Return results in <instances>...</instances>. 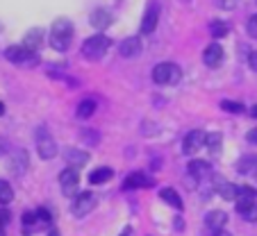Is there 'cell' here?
Returning <instances> with one entry per match:
<instances>
[{"label": "cell", "instance_id": "obj_1", "mask_svg": "<svg viewBox=\"0 0 257 236\" xmlns=\"http://www.w3.org/2000/svg\"><path fill=\"white\" fill-rule=\"evenodd\" d=\"M73 41V23L68 19H55L50 25V46L57 53H66Z\"/></svg>", "mask_w": 257, "mask_h": 236}, {"label": "cell", "instance_id": "obj_2", "mask_svg": "<svg viewBox=\"0 0 257 236\" xmlns=\"http://www.w3.org/2000/svg\"><path fill=\"white\" fill-rule=\"evenodd\" d=\"M153 80L162 87H173L182 80V68L173 62H162L153 68Z\"/></svg>", "mask_w": 257, "mask_h": 236}, {"label": "cell", "instance_id": "obj_3", "mask_svg": "<svg viewBox=\"0 0 257 236\" xmlns=\"http://www.w3.org/2000/svg\"><path fill=\"white\" fill-rule=\"evenodd\" d=\"M5 57L10 59L12 64L21 66V68H32V66L39 64V55L32 53V50H28L23 44L21 46H10V48L5 50Z\"/></svg>", "mask_w": 257, "mask_h": 236}, {"label": "cell", "instance_id": "obj_4", "mask_svg": "<svg viewBox=\"0 0 257 236\" xmlns=\"http://www.w3.org/2000/svg\"><path fill=\"white\" fill-rule=\"evenodd\" d=\"M109 50V39L105 34H93L82 44V55L91 62H98V59L105 57V53Z\"/></svg>", "mask_w": 257, "mask_h": 236}, {"label": "cell", "instance_id": "obj_5", "mask_svg": "<svg viewBox=\"0 0 257 236\" xmlns=\"http://www.w3.org/2000/svg\"><path fill=\"white\" fill-rule=\"evenodd\" d=\"M34 143H37V152H39L41 159H53L57 154V145H55V139L50 136L48 127L39 125L37 132H34Z\"/></svg>", "mask_w": 257, "mask_h": 236}, {"label": "cell", "instance_id": "obj_6", "mask_svg": "<svg viewBox=\"0 0 257 236\" xmlns=\"http://www.w3.org/2000/svg\"><path fill=\"white\" fill-rule=\"evenodd\" d=\"M93 207H96V195H93L91 191H84V193H80L78 198L73 200L71 213H73L75 218H84L87 213L93 211Z\"/></svg>", "mask_w": 257, "mask_h": 236}, {"label": "cell", "instance_id": "obj_7", "mask_svg": "<svg viewBox=\"0 0 257 236\" xmlns=\"http://www.w3.org/2000/svg\"><path fill=\"white\" fill-rule=\"evenodd\" d=\"M78 184H80V175L75 168H64L59 173V186H62V193L66 198H73V193L78 191Z\"/></svg>", "mask_w": 257, "mask_h": 236}, {"label": "cell", "instance_id": "obj_8", "mask_svg": "<svg viewBox=\"0 0 257 236\" xmlns=\"http://www.w3.org/2000/svg\"><path fill=\"white\" fill-rule=\"evenodd\" d=\"M160 3L157 0H153L151 5L146 7V14H144V19H141V32L144 34H151V32H155V28H157V23H160Z\"/></svg>", "mask_w": 257, "mask_h": 236}, {"label": "cell", "instance_id": "obj_9", "mask_svg": "<svg viewBox=\"0 0 257 236\" xmlns=\"http://www.w3.org/2000/svg\"><path fill=\"white\" fill-rule=\"evenodd\" d=\"M207 141V134L203 130H191L189 134L185 136V143H182V152L185 154H196Z\"/></svg>", "mask_w": 257, "mask_h": 236}, {"label": "cell", "instance_id": "obj_10", "mask_svg": "<svg viewBox=\"0 0 257 236\" xmlns=\"http://www.w3.org/2000/svg\"><path fill=\"white\" fill-rule=\"evenodd\" d=\"M155 184V179L151 177V175L141 173V170H135V173H130L125 177V182H123V188H148Z\"/></svg>", "mask_w": 257, "mask_h": 236}, {"label": "cell", "instance_id": "obj_11", "mask_svg": "<svg viewBox=\"0 0 257 236\" xmlns=\"http://www.w3.org/2000/svg\"><path fill=\"white\" fill-rule=\"evenodd\" d=\"M141 39L139 37H127V39H123L121 41V46H118V53L123 55V57H127V59H132V57H137V55H141Z\"/></svg>", "mask_w": 257, "mask_h": 236}, {"label": "cell", "instance_id": "obj_12", "mask_svg": "<svg viewBox=\"0 0 257 236\" xmlns=\"http://www.w3.org/2000/svg\"><path fill=\"white\" fill-rule=\"evenodd\" d=\"M203 62L207 64L209 68L221 66V62H223V46H218V44L207 46V48H205V53H203Z\"/></svg>", "mask_w": 257, "mask_h": 236}, {"label": "cell", "instance_id": "obj_13", "mask_svg": "<svg viewBox=\"0 0 257 236\" xmlns=\"http://www.w3.org/2000/svg\"><path fill=\"white\" fill-rule=\"evenodd\" d=\"M237 211L241 213L243 209H248L250 204H255V188H250V186H239L237 188Z\"/></svg>", "mask_w": 257, "mask_h": 236}, {"label": "cell", "instance_id": "obj_14", "mask_svg": "<svg viewBox=\"0 0 257 236\" xmlns=\"http://www.w3.org/2000/svg\"><path fill=\"white\" fill-rule=\"evenodd\" d=\"M10 170L14 175H23L28 170V152L25 150H16L10 159Z\"/></svg>", "mask_w": 257, "mask_h": 236}, {"label": "cell", "instance_id": "obj_15", "mask_svg": "<svg viewBox=\"0 0 257 236\" xmlns=\"http://www.w3.org/2000/svg\"><path fill=\"white\" fill-rule=\"evenodd\" d=\"M64 159L68 161V168H75L78 170L80 166H84L89 161V154L87 152H82V150H73V148H68L66 152H64Z\"/></svg>", "mask_w": 257, "mask_h": 236}, {"label": "cell", "instance_id": "obj_16", "mask_svg": "<svg viewBox=\"0 0 257 236\" xmlns=\"http://www.w3.org/2000/svg\"><path fill=\"white\" fill-rule=\"evenodd\" d=\"M225 220H228V213H225V211H221V209H214V211H209L207 216H205V225H207L212 231L223 229Z\"/></svg>", "mask_w": 257, "mask_h": 236}, {"label": "cell", "instance_id": "obj_17", "mask_svg": "<svg viewBox=\"0 0 257 236\" xmlns=\"http://www.w3.org/2000/svg\"><path fill=\"white\" fill-rule=\"evenodd\" d=\"M41 41H44V32H41V28H32L28 34H25L23 39V46L28 50H32V53H37L41 46Z\"/></svg>", "mask_w": 257, "mask_h": 236}, {"label": "cell", "instance_id": "obj_18", "mask_svg": "<svg viewBox=\"0 0 257 236\" xmlns=\"http://www.w3.org/2000/svg\"><path fill=\"white\" fill-rule=\"evenodd\" d=\"M89 21H91V25L93 28H98V30H105L107 25L112 23V14H109V12L107 10H93L91 12V16H89Z\"/></svg>", "mask_w": 257, "mask_h": 236}, {"label": "cell", "instance_id": "obj_19", "mask_svg": "<svg viewBox=\"0 0 257 236\" xmlns=\"http://www.w3.org/2000/svg\"><path fill=\"white\" fill-rule=\"evenodd\" d=\"M189 173L194 175V177H198V179H205V177L212 175V166H209L207 161H203V159H194V161H189Z\"/></svg>", "mask_w": 257, "mask_h": 236}, {"label": "cell", "instance_id": "obj_20", "mask_svg": "<svg viewBox=\"0 0 257 236\" xmlns=\"http://www.w3.org/2000/svg\"><path fill=\"white\" fill-rule=\"evenodd\" d=\"M112 177H114V170L107 168V166H100V168H96V170L89 173V184H105Z\"/></svg>", "mask_w": 257, "mask_h": 236}, {"label": "cell", "instance_id": "obj_21", "mask_svg": "<svg viewBox=\"0 0 257 236\" xmlns=\"http://www.w3.org/2000/svg\"><path fill=\"white\" fill-rule=\"evenodd\" d=\"M160 198L164 200L166 204H171L173 209H182V198L178 195V191H175V188H171V186L162 188V191H160Z\"/></svg>", "mask_w": 257, "mask_h": 236}, {"label": "cell", "instance_id": "obj_22", "mask_svg": "<svg viewBox=\"0 0 257 236\" xmlns=\"http://www.w3.org/2000/svg\"><path fill=\"white\" fill-rule=\"evenodd\" d=\"M93 111H96V100H91V98H84V100L78 105V109H75V116L84 121V118H91Z\"/></svg>", "mask_w": 257, "mask_h": 236}, {"label": "cell", "instance_id": "obj_23", "mask_svg": "<svg viewBox=\"0 0 257 236\" xmlns=\"http://www.w3.org/2000/svg\"><path fill=\"white\" fill-rule=\"evenodd\" d=\"M50 220H53V218H50L48 209H37V211H34V227H37V229L50 227Z\"/></svg>", "mask_w": 257, "mask_h": 236}, {"label": "cell", "instance_id": "obj_24", "mask_svg": "<svg viewBox=\"0 0 257 236\" xmlns=\"http://www.w3.org/2000/svg\"><path fill=\"white\" fill-rule=\"evenodd\" d=\"M216 188H218V193H221V198L237 200V188L239 186H234V184H230V182H221V184H216Z\"/></svg>", "mask_w": 257, "mask_h": 236}, {"label": "cell", "instance_id": "obj_25", "mask_svg": "<svg viewBox=\"0 0 257 236\" xmlns=\"http://www.w3.org/2000/svg\"><path fill=\"white\" fill-rule=\"evenodd\" d=\"M205 145H207V150L212 154H218V150H221V145H223V139H221V134H218V132H212V134H207Z\"/></svg>", "mask_w": 257, "mask_h": 236}, {"label": "cell", "instance_id": "obj_26", "mask_svg": "<svg viewBox=\"0 0 257 236\" xmlns=\"http://www.w3.org/2000/svg\"><path fill=\"white\" fill-rule=\"evenodd\" d=\"M14 200V191H12V184L0 179V204H10Z\"/></svg>", "mask_w": 257, "mask_h": 236}, {"label": "cell", "instance_id": "obj_27", "mask_svg": "<svg viewBox=\"0 0 257 236\" xmlns=\"http://www.w3.org/2000/svg\"><path fill=\"white\" fill-rule=\"evenodd\" d=\"M209 30H212L214 37L221 39V37H225V34L230 32V25L225 23V21H212V28H209Z\"/></svg>", "mask_w": 257, "mask_h": 236}, {"label": "cell", "instance_id": "obj_28", "mask_svg": "<svg viewBox=\"0 0 257 236\" xmlns=\"http://www.w3.org/2000/svg\"><path fill=\"white\" fill-rule=\"evenodd\" d=\"M221 109H225V111H232V114H241L246 107L241 105V102H234V100H223L221 102Z\"/></svg>", "mask_w": 257, "mask_h": 236}, {"label": "cell", "instance_id": "obj_29", "mask_svg": "<svg viewBox=\"0 0 257 236\" xmlns=\"http://www.w3.org/2000/svg\"><path fill=\"white\" fill-rule=\"evenodd\" d=\"M241 216L246 218L248 222H255V220H257V202H255V204H250V207H248V209H243V211H241Z\"/></svg>", "mask_w": 257, "mask_h": 236}, {"label": "cell", "instance_id": "obj_30", "mask_svg": "<svg viewBox=\"0 0 257 236\" xmlns=\"http://www.w3.org/2000/svg\"><path fill=\"white\" fill-rule=\"evenodd\" d=\"M246 30H248V34H250L252 39H257V14H252L250 19H248V23H246Z\"/></svg>", "mask_w": 257, "mask_h": 236}, {"label": "cell", "instance_id": "obj_31", "mask_svg": "<svg viewBox=\"0 0 257 236\" xmlns=\"http://www.w3.org/2000/svg\"><path fill=\"white\" fill-rule=\"evenodd\" d=\"M10 220H12L10 211H7V209H0V229H3V227H5Z\"/></svg>", "mask_w": 257, "mask_h": 236}, {"label": "cell", "instance_id": "obj_32", "mask_svg": "<svg viewBox=\"0 0 257 236\" xmlns=\"http://www.w3.org/2000/svg\"><path fill=\"white\" fill-rule=\"evenodd\" d=\"M7 152H10V141L0 136V157H3V154H7Z\"/></svg>", "mask_w": 257, "mask_h": 236}, {"label": "cell", "instance_id": "obj_33", "mask_svg": "<svg viewBox=\"0 0 257 236\" xmlns=\"http://www.w3.org/2000/svg\"><path fill=\"white\" fill-rule=\"evenodd\" d=\"M82 134H84V141H87V143H98L96 132H82Z\"/></svg>", "mask_w": 257, "mask_h": 236}, {"label": "cell", "instance_id": "obj_34", "mask_svg": "<svg viewBox=\"0 0 257 236\" xmlns=\"http://www.w3.org/2000/svg\"><path fill=\"white\" fill-rule=\"evenodd\" d=\"M248 141H250V143H255L257 145V127H255V130H250V132H248Z\"/></svg>", "mask_w": 257, "mask_h": 236}, {"label": "cell", "instance_id": "obj_35", "mask_svg": "<svg viewBox=\"0 0 257 236\" xmlns=\"http://www.w3.org/2000/svg\"><path fill=\"white\" fill-rule=\"evenodd\" d=\"M250 68H252V71H257V50L250 55Z\"/></svg>", "mask_w": 257, "mask_h": 236}, {"label": "cell", "instance_id": "obj_36", "mask_svg": "<svg viewBox=\"0 0 257 236\" xmlns=\"http://www.w3.org/2000/svg\"><path fill=\"white\" fill-rule=\"evenodd\" d=\"M234 3H237V0H221V5H223V7H232Z\"/></svg>", "mask_w": 257, "mask_h": 236}, {"label": "cell", "instance_id": "obj_37", "mask_svg": "<svg viewBox=\"0 0 257 236\" xmlns=\"http://www.w3.org/2000/svg\"><path fill=\"white\" fill-rule=\"evenodd\" d=\"M182 227H185V222L180 220V218H175V229H182Z\"/></svg>", "mask_w": 257, "mask_h": 236}, {"label": "cell", "instance_id": "obj_38", "mask_svg": "<svg viewBox=\"0 0 257 236\" xmlns=\"http://www.w3.org/2000/svg\"><path fill=\"white\" fill-rule=\"evenodd\" d=\"M214 236H230L228 231H223V229H218V231H214Z\"/></svg>", "mask_w": 257, "mask_h": 236}, {"label": "cell", "instance_id": "obj_39", "mask_svg": "<svg viewBox=\"0 0 257 236\" xmlns=\"http://www.w3.org/2000/svg\"><path fill=\"white\" fill-rule=\"evenodd\" d=\"M250 114H252V118H257V105H255V107H252V109H250Z\"/></svg>", "mask_w": 257, "mask_h": 236}, {"label": "cell", "instance_id": "obj_40", "mask_svg": "<svg viewBox=\"0 0 257 236\" xmlns=\"http://www.w3.org/2000/svg\"><path fill=\"white\" fill-rule=\"evenodd\" d=\"M5 114V105H3V102H0V116Z\"/></svg>", "mask_w": 257, "mask_h": 236}, {"label": "cell", "instance_id": "obj_41", "mask_svg": "<svg viewBox=\"0 0 257 236\" xmlns=\"http://www.w3.org/2000/svg\"><path fill=\"white\" fill-rule=\"evenodd\" d=\"M50 236H59V234H57V231H50Z\"/></svg>", "mask_w": 257, "mask_h": 236}, {"label": "cell", "instance_id": "obj_42", "mask_svg": "<svg viewBox=\"0 0 257 236\" xmlns=\"http://www.w3.org/2000/svg\"><path fill=\"white\" fill-rule=\"evenodd\" d=\"M0 236H5V234H3V229H0Z\"/></svg>", "mask_w": 257, "mask_h": 236}]
</instances>
